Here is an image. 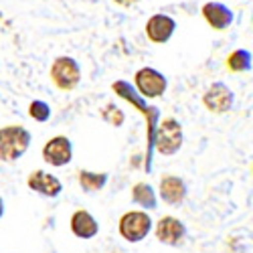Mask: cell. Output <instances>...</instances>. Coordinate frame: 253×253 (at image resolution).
Wrapping results in <instances>:
<instances>
[{
  "label": "cell",
  "mask_w": 253,
  "mask_h": 253,
  "mask_svg": "<svg viewBox=\"0 0 253 253\" xmlns=\"http://www.w3.org/2000/svg\"><path fill=\"white\" fill-rule=\"evenodd\" d=\"M49 77L53 81V85L61 91H73L79 81H81V69H79V63L73 57H57L51 65Z\"/></svg>",
  "instance_id": "3"
},
{
  "label": "cell",
  "mask_w": 253,
  "mask_h": 253,
  "mask_svg": "<svg viewBox=\"0 0 253 253\" xmlns=\"http://www.w3.org/2000/svg\"><path fill=\"white\" fill-rule=\"evenodd\" d=\"M71 231H73V235H77L81 239H91L97 235L99 225L91 213L81 209V211H75L73 217H71Z\"/></svg>",
  "instance_id": "14"
},
{
  "label": "cell",
  "mask_w": 253,
  "mask_h": 253,
  "mask_svg": "<svg viewBox=\"0 0 253 253\" xmlns=\"http://www.w3.org/2000/svg\"><path fill=\"white\" fill-rule=\"evenodd\" d=\"M79 184L85 193H95L105 186L108 182V174L105 172H89V170H79Z\"/></svg>",
  "instance_id": "15"
},
{
  "label": "cell",
  "mask_w": 253,
  "mask_h": 253,
  "mask_svg": "<svg viewBox=\"0 0 253 253\" xmlns=\"http://www.w3.org/2000/svg\"><path fill=\"white\" fill-rule=\"evenodd\" d=\"M184 235H186L184 225L174 217H162L156 223V239L160 243L176 247V245H180L184 241Z\"/></svg>",
  "instance_id": "10"
},
{
  "label": "cell",
  "mask_w": 253,
  "mask_h": 253,
  "mask_svg": "<svg viewBox=\"0 0 253 253\" xmlns=\"http://www.w3.org/2000/svg\"><path fill=\"white\" fill-rule=\"evenodd\" d=\"M71 156H73V148H71V140L67 136L51 138L43 148V158L51 166H65L71 162Z\"/></svg>",
  "instance_id": "8"
},
{
  "label": "cell",
  "mask_w": 253,
  "mask_h": 253,
  "mask_svg": "<svg viewBox=\"0 0 253 253\" xmlns=\"http://www.w3.org/2000/svg\"><path fill=\"white\" fill-rule=\"evenodd\" d=\"M132 201L142 205L144 209H156V195L148 182H138L132 188Z\"/></svg>",
  "instance_id": "16"
},
{
  "label": "cell",
  "mask_w": 253,
  "mask_h": 253,
  "mask_svg": "<svg viewBox=\"0 0 253 253\" xmlns=\"http://www.w3.org/2000/svg\"><path fill=\"white\" fill-rule=\"evenodd\" d=\"M150 229L152 219L144 211H130L120 219V235L130 243H140L142 239H146Z\"/></svg>",
  "instance_id": "5"
},
{
  "label": "cell",
  "mask_w": 253,
  "mask_h": 253,
  "mask_svg": "<svg viewBox=\"0 0 253 253\" xmlns=\"http://www.w3.org/2000/svg\"><path fill=\"white\" fill-rule=\"evenodd\" d=\"M152 144L164 156H170V154L178 152L180 146H182V126L174 118H164L154 128Z\"/></svg>",
  "instance_id": "2"
},
{
  "label": "cell",
  "mask_w": 253,
  "mask_h": 253,
  "mask_svg": "<svg viewBox=\"0 0 253 253\" xmlns=\"http://www.w3.org/2000/svg\"><path fill=\"white\" fill-rule=\"evenodd\" d=\"M103 120L105 122H110L112 126H122L124 124V114H122V110L120 108H116L114 103H110V105H105V110H103Z\"/></svg>",
  "instance_id": "19"
},
{
  "label": "cell",
  "mask_w": 253,
  "mask_h": 253,
  "mask_svg": "<svg viewBox=\"0 0 253 253\" xmlns=\"http://www.w3.org/2000/svg\"><path fill=\"white\" fill-rule=\"evenodd\" d=\"M203 105L211 114H225L233 108V91L225 83L217 81L213 85H209L203 93Z\"/></svg>",
  "instance_id": "7"
},
{
  "label": "cell",
  "mask_w": 253,
  "mask_h": 253,
  "mask_svg": "<svg viewBox=\"0 0 253 253\" xmlns=\"http://www.w3.org/2000/svg\"><path fill=\"white\" fill-rule=\"evenodd\" d=\"M134 85H136V89L140 91L142 97L156 99L166 91L168 81L160 71H156L152 67H142L134 75Z\"/></svg>",
  "instance_id": "6"
},
{
  "label": "cell",
  "mask_w": 253,
  "mask_h": 253,
  "mask_svg": "<svg viewBox=\"0 0 253 253\" xmlns=\"http://www.w3.org/2000/svg\"><path fill=\"white\" fill-rule=\"evenodd\" d=\"M4 215V203H2V197H0V217Z\"/></svg>",
  "instance_id": "21"
},
{
  "label": "cell",
  "mask_w": 253,
  "mask_h": 253,
  "mask_svg": "<svg viewBox=\"0 0 253 253\" xmlns=\"http://www.w3.org/2000/svg\"><path fill=\"white\" fill-rule=\"evenodd\" d=\"M114 2H116L118 6H124V8H130V6L138 4V2H140V0H114Z\"/></svg>",
  "instance_id": "20"
},
{
  "label": "cell",
  "mask_w": 253,
  "mask_h": 253,
  "mask_svg": "<svg viewBox=\"0 0 253 253\" xmlns=\"http://www.w3.org/2000/svg\"><path fill=\"white\" fill-rule=\"evenodd\" d=\"M27 184H29L31 191H37L39 195H43V197H51V199H53V197H57V195L63 191L61 180H59L57 176H53V174L43 172V170H35V172H31V176H29Z\"/></svg>",
  "instance_id": "12"
},
{
  "label": "cell",
  "mask_w": 253,
  "mask_h": 253,
  "mask_svg": "<svg viewBox=\"0 0 253 253\" xmlns=\"http://www.w3.org/2000/svg\"><path fill=\"white\" fill-rule=\"evenodd\" d=\"M29 116H31L33 120H37V122H47V120L51 118V108H49L45 101L37 99V101H33V103L29 105Z\"/></svg>",
  "instance_id": "18"
},
{
  "label": "cell",
  "mask_w": 253,
  "mask_h": 253,
  "mask_svg": "<svg viewBox=\"0 0 253 253\" xmlns=\"http://www.w3.org/2000/svg\"><path fill=\"white\" fill-rule=\"evenodd\" d=\"M160 199L168 205H180L186 199V184L178 176H162L160 180Z\"/></svg>",
  "instance_id": "13"
},
{
  "label": "cell",
  "mask_w": 253,
  "mask_h": 253,
  "mask_svg": "<svg viewBox=\"0 0 253 253\" xmlns=\"http://www.w3.org/2000/svg\"><path fill=\"white\" fill-rule=\"evenodd\" d=\"M227 69L233 73H245L251 69V53L245 49H235L227 57Z\"/></svg>",
  "instance_id": "17"
},
{
  "label": "cell",
  "mask_w": 253,
  "mask_h": 253,
  "mask_svg": "<svg viewBox=\"0 0 253 253\" xmlns=\"http://www.w3.org/2000/svg\"><path fill=\"white\" fill-rule=\"evenodd\" d=\"M174 29H176V23L172 16L168 14H152L146 23V37H148L154 45H164L168 39L174 35Z\"/></svg>",
  "instance_id": "9"
},
{
  "label": "cell",
  "mask_w": 253,
  "mask_h": 253,
  "mask_svg": "<svg viewBox=\"0 0 253 253\" xmlns=\"http://www.w3.org/2000/svg\"><path fill=\"white\" fill-rule=\"evenodd\" d=\"M31 134L23 126H6L0 128V160L14 162L29 150Z\"/></svg>",
  "instance_id": "1"
},
{
  "label": "cell",
  "mask_w": 253,
  "mask_h": 253,
  "mask_svg": "<svg viewBox=\"0 0 253 253\" xmlns=\"http://www.w3.org/2000/svg\"><path fill=\"white\" fill-rule=\"evenodd\" d=\"M201 12H203V18L207 20V25L215 31H225L233 23V12L221 2H207L203 4Z\"/></svg>",
  "instance_id": "11"
},
{
  "label": "cell",
  "mask_w": 253,
  "mask_h": 253,
  "mask_svg": "<svg viewBox=\"0 0 253 253\" xmlns=\"http://www.w3.org/2000/svg\"><path fill=\"white\" fill-rule=\"evenodd\" d=\"M112 89L120 95V97H124V99H128V101H132L136 108L146 116V120H148V156H146V168H150V152H152V136H154V128H156V120H158V110L156 108H152V105H146L142 99H140V95L132 89V85L130 83H126V81H116L114 85H112Z\"/></svg>",
  "instance_id": "4"
}]
</instances>
